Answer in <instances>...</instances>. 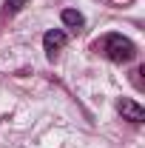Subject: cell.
Listing matches in <instances>:
<instances>
[{"label":"cell","mask_w":145,"mask_h":148,"mask_svg":"<svg viewBox=\"0 0 145 148\" xmlns=\"http://www.w3.org/2000/svg\"><path fill=\"white\" fill-rule=\"evenodd\" d=\"M103 51L108 54L111 63H131L137 57V46L122 34H108L103 40Z\"/></svg>","instance_id":"1"},{"label":"cell","mask_w":145,"mask_h":148,"mask_svg":"<svg viewBox=\"0 0 145 148\" xmlns=\"http://www.w3.org/2000/svg\"><path fill=\"white\" fill-rule=\"evenodd\" d=\"M117 111L122 114V120H128V123H142L145 120V108L140 103H134V100H120Z\"/></svg>","instance_id":"2"},{"label":"cell","mask_w":145,"mask_h":148,"mask_svg":"<svg viewBox=\"0 0 145 148\" xmlns=\"http://www.w3.org/2000/svg\"><path fill=\"white\" fill-rule=\"evenodd\" d=\"M66 32H60V29H51V32H46V37H43V46H46V51L49 54H54V51H60L63 46H66Z\"/></svg>","instance_id":"3"},{"label":"cell","mask_w":145,"mask_h":148,"mask_svg":"<svg viewBox=\"0 0 145 148\" xmlns=\"http://www.w3.org/2000/svg\"><path fill=\"white\" fill-rule=\"evenodd\" d=\"M60 17H63V23H66V26H71V29H80V26L85 23V20H83V14H80V12H74V9H66Z\"/></svg>","instance_id":"4"},{"label":"cell","mask_w":145,"mask_h":148,"mask_svg":"<svg viewBox=\"0 0 145 148\" xmlns=\"http://www.w3.org/2000/svg\"><path fill=\"white\" fill-rule=\"evenodd\" d=\"M26 3H29V0H6V12L14 14V12H20V9L26 6Z\"/></svg>","instance_id":"5"}]
</instances>
